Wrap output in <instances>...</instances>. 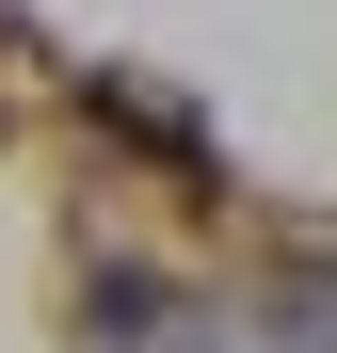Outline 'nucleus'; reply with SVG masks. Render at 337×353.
<instances>
[{
    "instance_id": "1",
    "label": "nucleus",
    "mask_w": 337,
    "mask_h": 353,
    "mask_svg": "<svg viewBox=\"0 0 337 353\" xmlns=\"http://www.w3.org/2000/svg\"><path fill=\"white\" fill-rule=\"evenodd\" d=\"M273 337H289V353H337V289H289V305H273Z\"/></svg>"
},
{
    "instance_id": "2",
    "label": "nucleus",
    "mask_w": 337,
    "mask_h": 353,
    "mask_svg": "<svg viewBox=\"0 0 337 353\" xmlns=\"http://www.w3.org/2000/svg\"><path fill=\"white\" fill-rule=\"evenodd\" d=\"M161 353H241V337H161Z\"/></svg>"
}]
</instances>
